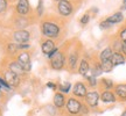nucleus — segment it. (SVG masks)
Wrapping results in <instances>:
<instances>
[{"mask_svg":"<svg viewBox=\"0 0 126 116\" xmlns=\"http://www.w3.org/2000/svg\"><path fill=\"white\" fill-rule=\"evenodd\" d=\"M41 30H42V34L48 37V38H57L60 35V26L56 24L55 22H50V21H46V22L42 23L41 26Z\"/></svg>","mask_w":126,"mask_h":116,"instance_id":"obj_1","label":"nucleus"},{"mask_svg":"<svg viewBox=\"0 0 126 116\" xmlns=\"http://www.w3.org/2000/svg\"><path fill=\"white\" fill-rule=\"evenodd\" d=\"M67 65V58H65V54L57 51L56 54L50 58V67L55 70V71H61L63 70Z\"/></svg>","mask_w":126,"mask_h":116,"instance_id":"obj_2","label":"nucleus"},{"mask_svg":"<svg viewBox=\"0 0 126 116\" xmlns=\"http://www.w3.org/2000/svg\"><path fill=\"white\" fill-rule=\"evenodd\" d=\"M81 106H82V101H79L78 99L74 98V96H70V98L67 100L65 102V109H67V113L71 116H76L79 114L81 112Z\"/></svg>","mask_w":126,"mask_h":116,"instance_id":"obj_3","label":"nucleus"},{"mask_svg":"<svg viewBox=\"0 0 126 116\" xmlns=\"http://www.w3.org/2000/svg\"><path fill=\"white\" fill-rule=\"evenodd\" d=\"M99 100H100L99 92L97 89H92L86 93L85 98H84V103L89 108H97L99 104Z\"/></svg>","mask_w":126,"mask_h":116,"instance_id":"obj_4","label":"nucleus"},{"mask_svg":"<svg viewBox=\"0 0 126 116\" xmlns=\"http://www.w3.org/2000/svg\"><path fill=\"white\" fill-rule=\"evenodd\" d=\"M78 63H79V52H78V50L70 51L68 54V58H67L68 70L69 71H75L77 66H78Z\"/></svg>","mask_w":126,"mask_h":116,"instance_id":"obj_5","label":"nucleus"},{"mask_svg":"<svg viewBox=\"0 0 126 116\" xmlns=\"http://www.w3.org/2000/svg\"><path fill=\"white\" fill-rule=\"evenodd\" d=\"M57 11L62 16H69L74 11V6L69 0H60L57 2Z\"/></svg>","mask_w":126,"mask_h":116,"instance_id":"obj_6","label":"nucleus"},{"mask_svg":"<svg viewBox=\"0 0 126 116\" xmlns=\"http://www.w3.org/2000/svg\"><path fill=\"white\" fill-rule=\"evenodd\" d=\"M86 93H88V88H86V86L84 82L77 81L76 84L72 86V95H74V98L78 99V100L84 99Z\"/></svg>","mask_w":126,"mask_h":116,"instance_id":"obj_7","label":"nucleus"},{"mask_svg":"<svg viewBox=\"0 0 126 116\" xmlns=\"http://www.w3.org/2000/svg\"><path fill=\"white\" fill-rule=\"evenodd\" d=\"M99 96H100V101L105 104H113V103L117 102V98L113 93V91H109V89H103L100 93H99Z\"/></svg>","mask_w":126,"mask_h":116,"instance_id":"obj_8","label":"nucleus"},{"mask_svg":"<svg viewBox=\"0 0 126 116\" xmlns=\"http://www.w3.org/2000/svg\"><path fill=\"white\" fill-rule=\"evenodd\" d=\"M4 79L6 80V82L11 86V88H12V87H18V86L20 85V77L16 76L15 73H13V72L9 71V70L5 71Z\"/></svg>","mask_w":126,"mask_h":116,"instance_id":"obj_9","label":"nucleus"},{"mask_svg":"<svg viewBox=\"0 0 126 116\" xmlns=\"http://www.w3.org/2000/svg\"><path fill=\"white\" fill-rule=\"evenodd\" d=\"M18 62L21 64L23 71L25 72H29L32 69V64H31V56L27 51H23L18 56Z\"/></svg>","mask_w":126,"mask_h":116,"instance_id":"obj_10","label":"nucleus"},{"mask_svg":"<svg viewBox=\"0 0 126 116\" xmlns=\"http://www.w3.org/2000/svg\"><path fill=\"white\" fill-rule=\"evenodd\" d=\"M13 38L15 42H18L19 44H22V43H27L28 41H29V38H31V34L28 33L27 30H23V29H21V30H18L15 31L13 34Z\"/></svg>","mask_w":126,"mask_h":116,"instance_id":"obj_11","label":"nucleus"},{"mask_svg":"<svg viewBox=\"0 0 126 116\" xmlns=\"http://www.w3.org/2000/svg\"><path fill=\"white\" fill-rule=\"evenodd\" d=\"M89 71H90V62L88 59H85V58H82L79 63H78V66H77L78 74H81L82 77L85 78L89 74Z\"/></svg>","mask_w":126,"mask_h":116,"instance_id":"obj_12","label":"nucleus"},{"mask_svg":"<svg viewBox=\"0 0 126 116\" xmlns=\"http://www.w3.org/2000/svg\"><path fill=\"white\" fill-rule=\"evenodd\" d=\"M113 93L120 101H126V84H118L113 87Z\"/></svg>","mask_w":126,"mask_h":116,"instance_id":"obj_13","label":"nucleus"},{"mask_svg":"<svg viewBox=\"0 0 126 116\" xmlns=\"http://www.w3.org/2000/svg\"><path fill=\"white\" fill-rule=\"evenodd\" d=\"M65 102H67V99H65V95L62 93H55L54 95V99H53V104L57 109H62L64 106H65Z\"/></svg>","mask_w":126,"mask_h":116,"instance_id":"obj_14","label":"nucleus"},{"mask_svg":"<svg viewBox=\"0 0 126 116\" xmlns=\"http://www.w3.org/2000/svg\"><path fill=\"white\" fill-rule=\"evenodd\" d=\"M90 74L91 76L98 78L99 76L103 74V71H102V67H100V62L98 60H94V62L90 63Z\"/></svg>","mask_w":126,"mask_h":116,"instance_id":"obj_15","label":"nucleus"},{"mask_svg":"<svg viewBox=\"0 0 126 116\" xmlns=\"http://www.w3.org/2000/svg\"><path fill=\"white\" fill-rule=\"evenodd\" d=\"M109 23H111V24H118V23H122L124 21V14L122 12H116V13H113L112 15H110L108 18L105 19Z\"/></svg>","mask_w":126,"mask_h":116,"instance_id":"obj_16","label":"nucleus"},{"mask_svg":"<svg viewBox=\"0 0 126 116\" xmlns=\"http://www.w3.org/2000/svg\"><path fill=\"white\" fill-rule=\"evenodd\" d=\"M16 12L20 15H26L29 12V2L28 0H19L16 5Z\"/></svg>","mask_w":126,"mask_h":116,"instance_id":"obj_17","label":"nucleus"},{"mask_svg":"<svg viewBox=\"0 0 126 116\" xmlns=\"http://www.w3.org/2000/svg\"><path fill=\"white\" fill-rule=\"evenodd\" d=\"M8 70L9 71H12L13 73H15L16 76H22L25 74V71H23L22 66H21V64L18 62V60H15V62H11L8 65Z\"/></svg>","mask_w":126,"mask_h":116,"instance_id":"obj_18","label":"nucleus"},{"mask_svg":"<svg viewBox=\"0 0 126 116\" xmlns=\"http://www.w3.org/2000/svg\"><path fill=\"white\" fill-rule=\"evenodd\" d=\"M111 62H112L113 66H118V65H124L126 63V58L122 52H113L112 57H111Z\"/></svg>","mask_w":126,"mask_h":116,"instance_id":"obj_19","label":"nucleus"},{"mask_svg":"<svg viewBox=\"0 0 126 116\" xmlns=\"http://www.w3.org/2000/svg\"><path fill=\"white\" fill-rule=\"evenodd\" d=\"M56 48V44H55V42L54 41H51V40H47L45 41L43 43H42V45H41V50H42V52L45 55H48L53 51V50Z\"/></svg>","mask_w":126,"mask_h":116,"instance_id":"obj_20","label":"nucleus"},{"mask_svg":"<svg viewBox=\"0 0 126 116\" xmlns=\"http://www.w3.org/2000/svg\"><path fill=\"white\" fill-rule=\"evenodd\" d=\"M113 55V50L111 49V46H106L105 49H103L98 55L99 62H104V60H110Z\"/></svg>","mask_w":126,"mask_h":116,"instance_id":"obj_21","label":"nucleus"},{"mask_svg":"<svg viewBox=\"0 0 126 116\" xmlns=\"http://www.w3.org/2000/svg\"><path fill=\"white\" fill-rule=\"evenodd\" d=\"M98 86H100L103 89H109V91H112L113 87H114V84L111 79L109 78H102L98 82Z\"/></svg>","mask_w":126,"mask_h":116,"instance_id":"obj_22","label":"nucleus"},{"mask_svg":"<svg viewBox=\"0 0 126 116\" xmlns=\"http://www.w3.org/2000/svg\"><path fill=\"white\" fill-rule=\"evenodd\" d=\"M100 67H102L103 73H109V72H111L113 69H114L112 62H111V59H110V60H104V62H100Z\"/></svg>","mask_w":126,"mask_h":116,"instance_id":"obj_23","label":"nucleus"},{"mask_svg":"<svg viewBox=\"0 0 126 116\" xmlns=\"http://www.w3.org/2000/svg\"><path fill=\"white\" fill-rule=\"evenodd\" d=\"M122 45H123V42L118 37H116L114 40L111 42V49L113 50V52H122Z\"/></svg>","mask_w":126,"mask_h":116,"instance_id":"obj_24","label":"nucleus"},{"mask_svg":"<svg viewBox=\"0 0 126 116\" xmlns=\"http://www.w3.org/2000/svg\"><path fill=\"white\" fill-rule=\"evenodd\" d=\"M57 88H59V92L62 94H69L70 93V91H71V84L70 82H62V84H60L57 86Z\"/></svg>","mask_w":126,"mask_h":116,"instance_id":"obj_25","label":"nucleus"},{"mask_svg":"<svg viewBox=\"0 0 126 116\" xmlns=\"http://www.w3.org/2000/svg\"><path fill=\"white\" fill-rule=\"evenodd\" d=\"M86 81H88V85H89V87L90 88H96V87H98V79L96 78V77L91 76V74H88V76L85 77Z\"/></svg>","mask_w":126,"mask_h":116,"instance_id":"obj_26","label":"nucleus"},{"mask_svg":"<svg viewBox=\"0 0 126 116\" xmlns=\"http://www.w3.org/2000/svg\"><path fill=\"white\" fill-rule=\"evenodd\" d=\"M117 37L122 41L123 43H126V26H124V27H122L120 29H119Z\"/></svg>","mask_w":126,"mask_h":116,"instance_id":"obj_27","label":"nucleus"},{"mask_svg":"<svg viewBox=\"0 0 126 116\" xmlns=\"http://www.w3.org/2000/svg\"><path fill=\"white\" fill-rule=\"evenodd\" d=\"M90 113V108L86 106L84 102H82V106H81V112H79V114L81 115H88Z\"/></svg>","mask_w":126,"mask_h":116,"instance_id":"obj_28","label":"nucleus"},{"mask_svg":"<svg viewBox=\"0 0 126 116\" xmlns=\"http://www.w3.org/2000/svg\"><path fill=\"white\" fill-rule=\"evenodd\" d=\"M16 50H18V45L14 44V43H9L7 45V51H8L9 54H15L16 52Z\"/></svg>","mask_w":126,"mask_h":116,"instance_id":"obj_29","label":"nucleus"},{"mask_svg":"<svg viewBox=\"0 0 126 116\" xmlns=\"http://www.w3.org/2000/svg\"><path fill=\"white\" fill-rule=\"evenodd\" d=\"M99 27H100V29H110V28L112 27V24L111 23H109L106 20H103V21H100V23H99Z\"/></svg>","mask_w":126,"mask_h":116,"instance_id":"obj_30","label":"nucleus"},{"mask_svg":"<svg viewBox=\"0 0 126 116\" xmlns=\"http://www.w3.org/2000/svg\"><path fill=\"white\" fill-rule=\"evenodd\" d=\"M90 14H84L83 16L81 18V20H79V22H81V24H88L89 23V21H90Z\"/></svg>","mask_w":126,"mask_h":116,"instance_id":"obj_31","label":"nucleus"},{"mask_svg":"<svg viewBox=\"0 0 126 116\" xmlns=\"http://www.w3.org/2000/svg\"><path fill=\"white\" fill-rule=\"evenodd\" d=\"M7 9V0H0V13H4Z\"/></svg>","mask_w":126,"mask_h":116,"instance_id":"obj_32","label":"nucleus"},{"mask_svg":"<svg viewBox=\"0 0 126 116\" xmlns=\"http://www.w3.org/2000/svg\"><path fill=\"white\" fill-rule=\"evenodd\" d=\"M0 86L1 87H4V88H6V89H11V86L6 82V80L5 79H2L1 77H0Z\"/></svg>","mask_w":126,"mask_h":116,"instance_id":"obj_33","label":"nucleus"},{"mask_svg":"<svg viewBox=\"0 0 126 116\" xmlns=\"http://www.w3.org/2000/svg\"><path fill=\"white\" fill-rule=\"evenodd\" d=\"M37 13H39V15H42V14H43V1H42V0H40V1H39V6H37Z\"/></svg>","mask_w":126,"mask_h":116,"instance_id":"obj_34","label":"nucleus"},{"mask_svg":"<svg viewBox=\"0 0 126 116\" xmlns=\"http://www.w3.org/2000/svg\"><path fill=\"white\" fill-rule=\"evenodd\" d=\"M18 45V50H25V49H29L31 45L28 43H22V44H16Z\"/></svg>","mask_w":126,"mask_h":116,"instance_id":"obj_35","label":"nucleus"},{"mask_svg":"<svg viewBox=\"0 0 126 116\" xmlns=\"http://www.w3.org/2000/svg\"><path fill=\"white\" fill-rule=\"evenodd\" d=\"M47 87L48 88H50V89H53V91H56L57 89V85L55 84V82H51V81H49V82H47Z\"/></svg>","mask_w":126,"mask_h":116,"instance_id":"obj_36","label":"nucleus"},{"mask_svg":"<svg viewBox=\"0 0 126 116\" xmlns=\"http://www.w3.org/2000/svg\"><path fill=\"white\" fill-rule=\"evenodd\" d=\"M57 51H59V48H57V46H56V48H55V49L53 50V51H51V52H50V54L48 55V56H47V57H48V58H49V59H50V58L53 57V56H54V55L56 54V52H57Z\"/></svg>","mask_w":126,"mask_h":116,"instance_id":"obj_37","label":"nucleus"},{"mask_svg":"<svg viewBox=\"0 0 126 116\" xmlns=\"http://www.w3.org/2000/svg\"><path fill=\"white\" fill-rule=\"evenodd\" d=\"M122 54L124 55L126 58V43H123V45H122Z\"/></svg>","mask_w":126,"mask_h":116,"instance_id":"obj_38","label":"nucleus"},{"mask_svg":"<svg viewBox=\"0 0 126 116\" xmlns=\"http://www.w3.org/2000/svg\"><path fill=\"white\" fill-rule=\"evenodd\" d=\"M122 9H126V0H123V6Z\"/></svg>","mask_w":126,"mask_h":116,"instance_id":"obj_39","label":"nucleus"},{"mask_svg":"<svg viewBox=\"0 0 126 116\" xmlns=\"http://www.w3.org/2000/svg\"><path fill=\"white\" fill-rule=\"evenodd\" d=\"M120 116H126V109H125V110H124V112L122 113V115H120Z\"/></svg>","mask_w":126,"mask_h":116,"instance_id":"obj_40","label":"nucleus"},{"mask_svg":"<svg viewBox=\"0 0 126 116\" xmlns=\"http://www.w3.org/2000/svg\"><path fill=\"white\" fill-rule=\"evenodd\" d=\"M0 96H1V91H0Z\"/></svg>","mask_w":126,"mask_h":116,"instance_id":"obj_41","label":"nucleus"},{"mask_svg":"<svg viewBox=\"0 0 126 116\" xmlns=\"http://www.w3.org/2000/svg\"><path fill=\"white\" fill-rule=\"evenodd\" d=\"M55 1H57V2H59V1H60V0H55Z\"/></svg>","mask_w":126,"mask_h":116,"instance_id":"obj_42","label":"nucleus"},{"mask_svg":"<svg viewBox=\"0 0 126 116\" xmlns=\"http://www.w3.org/2000/svg\"><path fill=\"white\" fill-rule=\"evenodd\" d=\"M0 91H1V86H0Z\"/></svg>","mask_w":126,"mask_h":116,"instance_id":"obj_43","label":"nucleus"},{"mask_svg":"<svg viewBox=\"0 0 126 116\" xmlns=\"http://www.w3.org/2000/svg\"><path fill=\"white\" fill-rule=\"evenodd\" d=\"M69 116H71V115H69Z\"/></svg>","mask_w":126,"mask_h":116,"instance_id":"obj_44","label":"nucleus"}]
</instances>
